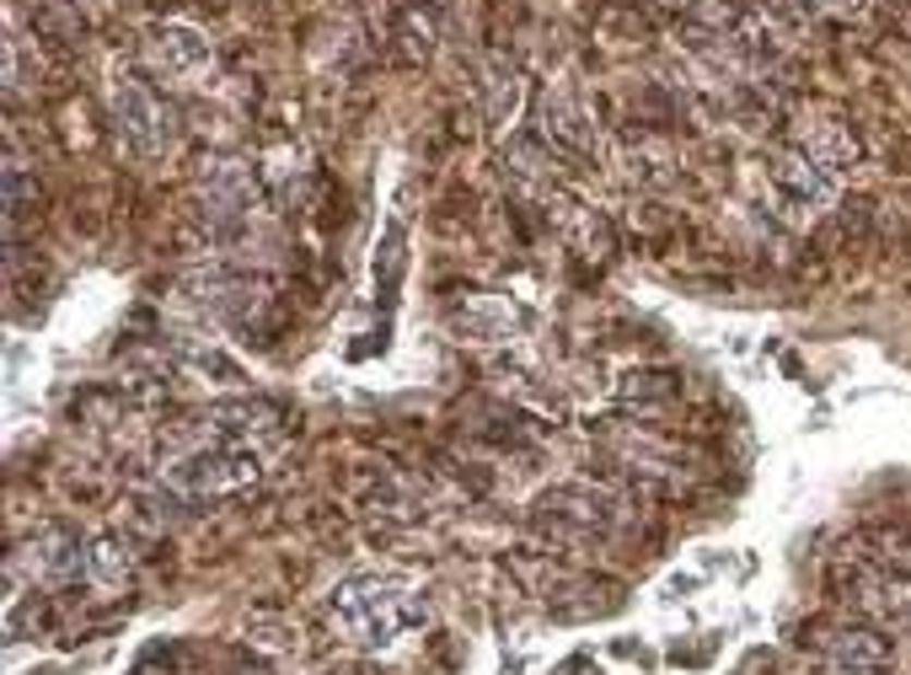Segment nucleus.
<instances>
[{
  "label": "nucleus",
  "instance_id": "nucleus-8",
  "mask_svg": "<svg viewBox=\"0 0 911 675\" xmlns=\"http://www.w3.org/2000/svg\"><path fill=\"white\" fill-rule=\"evenodd\" d=\"M815 665H821V675H885L890 643L879 627H842L821 643Z\"/></svg>",
  "mask_w": 911,
  "mask_h": 675
},
{
  "label": "nucleus",
  "instance_id": "nucleus-9",
  "mask_svg": "<svg viewBox=\"0 0 911 675\" xmlns=\"http://www.w3.org/2000/svg\"><path fill=\"white\" fill-rule=\"evenodd\" d=\"M130 547L119 542V537H97L92 547H86V579L92 584H102V590H119L124 579H130Z\"/></svg>",
  "mask_w": 911,
  "mask_h": 675
},
{
  "label": "nucleus",
  "instance_id": "nucleus-5",
  "mask_svg": "<svg viewBox=\"0 0 911 675\" xmlns=\"http://www.w3.org/2000/svg\"><path fill=\"white\" fill-rule=\"evenodd\" d=\"M86 547L92 542H81L75 531H65V526H38L22 547H16V557H11V584H44V590H54V584H70V579H81L86 574Z\"/></svg>",
  "mask_w": 911,
  "mask_h": 675
},
{
  "label": "nucleus",
  "instance_id": "nucleus-1",
  "mask_svg": "<svg viewBox=\"0 0 911 675\" xmlns=\"http://www.w3.org/2000/svg\"><path fill=\"white\" fill-rule=\"evenodd\" d=\"M327 622L338 627L343 643H354L365 654H387L429 622V595L408 574H354V579L332 584Z\"/></svg>",
  "mask_w": 911,
  "mask_h": 675
},
{
  "label": "nucleus",
  "instance_id": "nucleus-4",
  "mask_svg": "<svg viewBox=\"0 0 911 675\" xmlns=\"http://www.w3.org/2000/svg\"><path fill=\"white\" fill-rule=\"evenodd\" d=\"M837 193H842V178L826 172L821 161H810L799 145H782L767 161V204L788 226H810L815 215H826L837 204Z\"/></svg>",
  "mask_w": 911,
  "mask_h": 675
},
{
  "label": "nucleus",
  "instance_id": "nucleus-10",
  "mask_svg": "<svg viewBox=\"0 0 911 675\" xmlns=\"http://www.w3.org/2000/svg\"><path fill=\"white\" fill-rule=\"evenodd\" d=\"M542 119H547V140H558V145H569V150H590L585 119H580L563 97H547V103H542Z\"/></svg>",
  "mask_w": 911,
  "mask_h": 675
},
{
  "label": "nucleus",
  "instance_id": "nucleus-6",
  "mask_svg": "<svg viewBox=\"0 0 911 675\" xmlns=\"http://www.w3.org/2000/svg\"><path fill=\"white\" fill-rule=\"evenodd\" d=\"M139 55H145L150 81H167V86H204L215 70L209 38H198L194 27H150Z\"/></svg>",
  "mask_w": 911,
  "mask_h": 675
},
{
  "label": "nucleus",
  "instance_id": "nucleus-2",
  "mask_svg": "<svg viewBox=\"0 0 911 675\" xmlns=\"http://www.w3.org/2000/svg\"><path fill=\"white\" fill-rule=\"evenodd\" d=\"M263 450L220 434L215 424H198L194 434H178L161 456V478L189 498H226V493H242L247 483H258L263 472Z\"/></svg>",
  "mask_w": 911,
  "mask_h": 675
},
{
  "label": "nucleus",
  "instance_id": "nucleus-7",
  "mask_svg": "<svg viewBox=\"0 0 911 675\" xmlns=\"http://www.w3.org/2000/svg\"><path fill=\"white\" fill-rule=\"evenodd\" d=\"M788 145H799L810 161H821V167L837 172V178H847V167L858 161V140H852V129H847L831 108H810V113H799Z\"/></svg>",
  "mask_w": 911,
  "mask_h": 675
},
{
  "label": "nucleus",
  "instance_id": "nucleus-3",
  "mask_svg": "<svg viewBox=\"0 0 911 675\" xmlns=\"http://www.w3.org/2000/svg\"><path fill=\"white\" fill-rule=\"evenodd\" d=\"M108 103H113V123H119V134H124V145L134 156L156 161V156H167L178 145V113L156 92V81H145V75L119 64L113 81H108Z\"/></svg>",
  "mask_w": 911,
  "mask_h": 675
}]
</instances>
